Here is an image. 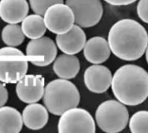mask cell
<instances>
[{"instance_id":"1","label":"cell","mask_w":148,"mask_h":133,"mask_svg":"<svg viewBox=\"0 0 148 133\" xmlns=\"http://www.w3.org/2000/svg\"><path fill=\"white\" fill-rule=\"evenodd\" d=\"M108 42L111 52L116 57L124 61H135L146 52L148 34L137 21L121 19L111 27Z\"/></svg>"},{"instance_id":"2","label":"cell","mask_w":148,"mask_h":133,"mask_svg":"<svg viewBox=\"0 0 148 133\" xmlns=\"http://www.w3.org/2000/svg\"><path fill=\"white\" fill-rule=\"evenodd\" d=\"M111 87L117 100L125 106H139L148 98L147 71L138 65H124L115 71Z\"/></svg>"},{"instance_id":"3","label":"cell","mask_w":148,"mask_h":133,"mask_svg":"<svg viewBox=\"0 0 148 133\" xmlns=\"http://www.w3.org/2000/svg\"><path fill=\"white\" fill-rule=\"evenodd\" d=\"M81 95L75 85L65 79L50 81L44 88L42 100L47 110L56 116H61L69 109L77 107Z\"/></svg>"},{"instance_id":"4","label":"cell","mask_w":148,"mask_h":133,"mask_svg":"<svg viewBox=\"0 0 148 133\" xmlns=\"http://www.w3.org/2000/svg\"><path fill=\"white\" fill-rule=\"evenodd\" d=\"M95 120L99 128L108 133L123 131L129 121V113L124 104L119 100H107L96 109Z\"/></svg>"},{"instance_id":"5","label":"cell","mask_w":148,"mask_h":133,"mask_svg":"<svg viewBox=\"0 0 148 133\" xmlns=\"http://www.w3.org/2000/svg\"><path fill=\"white\" fill-rule=\"evenodd\" d=\"M28 61L23 52L15 47L0 48V81L17 83L27 73Z\"/></svg>"},{"instance_id":"6","label":"cell","mask_w":148,"mask_h":133,"mask_svg":"<svg viewBox=\"0 0 148 133\" xmlns=\"http://www.w3.org/2000/svg\"><path fill=\"white\" fill-rule=\"evenodd\" d=\"M95 122L93 117L82 108L74 107L67 110L61 115L58 122L60 133H95Z\"/></svg>"},{"instance_id":"7","label":"cell","mask_w":148,"mask_h":133,"mask_svg":"<svg viewBox=\"0 0 148 133\" xmlns=\"http://www.w3.org/2000/svg\"><path fill=\"white\" fill-rule=\"evenodd\" d=\"M75 16V23L82 28L95 26L103 15L101 0H66Z\"/></svg>"},{"instance_id":"8","label":"cell","mask_w":148,"mask_h":133,"mask_svg":"<svg viewBox=\"0 0 148 133\" xmlns=\"http://www.w3.org/2000/svg\"><path fill=\"white\" fill-rule=\"evenodd\" d=\"M43 19L47 29L57 35L66 33L75 23V16L72 10L63 3L49 7L44 13Z\"/></svg>"},{"instance_id":"9","label":"cell","mask_w":148,"mask_h":133,"mask_svg":"<svg viewBox=\"0 0 148 133\" xmlns=\"http://www.w3.org/2000/svg\"><path fill=\"white\" fill-rule=\"evenodd\" d=\"M57 55V48L55 42L45 36L31 41L26 46V56L31 63L38 67H45L51 64Z\"/></svg>"},{"instance_id":"10","label":"cell","mask_w":148,"mask_h":133,"mask_svg":"<svg viewBox=\"0 0 148 133\" xmlns=\"http://www.w3.org/2000/svg\"><path fill=\"white\" fill-rule=\"evenodd\" d=\"M44 88V78L42 75L25 74L17 81L16 92L21 101L31 104L42 99Z\"/></svg>"},{"instance_id":"11","label":"cell","mask_w":148,"mask_h":133,"mask_svg":"<svg viewBox=\"0 0 148 133\" xmlns=\"http://www.w3.org/2000/svg\"><path fill=\"white\" fill-rule=\"evenodd\" d=\"M112 73L108 68L100 64L88 67L84 73V83L92 93H103L108 90L112 83Z\"/></svg>"},{"instance_id":"12","label":"cell","mask_w":148,"mask_h":133,"mask_svg":"<svg viewBox=\"0 0 148 133\" xmlns=\"http://www.w3.org/2000/svg\"><path fill=\"white\" fill-rule=\"evenodd\" d=\"M86 42V34L82 27L77 24H74L66 33L57 35L56 38V42L59 49L68 55H75L81 52Z\"/></svg>"},{"instance_id":"13","label":"cell","mask_w":148,"mask_h":133,"mask_svg":"<svg viewBox=\"0 0 148 133\" xmlns=\"http://www.w3.org/2000/svg\"><path fill=\"white\" fill-rule=\"evenodd\" d=\"M83 55L88 61L92 64H101L108 60L111 49L108 42L101 36H94L86 42Z\"/></svg>"},{"instance_id":"14","label":"cell","mask_w":148,"mask_h":133,"mask_svg":"<svg viewBox=\"0 0 148 133\" xmlns=\"http://www.w3.org/2000/svg\"><path fill=\"white\" fill-rule=\"evenodd\" d=\"M27 0H0V17L8 23H21L29 13Z\"/></svg>"},{"instance_id":"15","label":"cell","mask_w":148,"mask_h":133,"mask_svg":"<svg viewBox=\"0 0 148 133\" xmlns=\"http://www.w3.org/2000/svg\"><path fill=\"white\" fill-rule=\"evenodd\" d=\"M23 122L30 130H40L43 128L49 120V111L41 104H29L23 111Z\"/></svg>"},{"instance_id":"16","label":"cell","mask_w":148,"mask_h":133,"mask_svg":"<svg viewBox=\"0 0 148 133\" xmlns=\"http://www.w3.org/2000/svg\"><path fill=\"white\" fill-rule=\"evenodd\" d=\"M81 68L80 61L75 55L63 54L56 57L54 61V73L61 79H74Z\"/></svg>"},{"instance_id":"17","label":"cell","mask_w":148,"mask_h":133,"mask_svg":"<svg viewBox=\"0 0 148 133\" xmlns=\"http://www.w3.org/2000/svg\"><path fill=\"white\" fill-rule=\"evenodd\" d=\"M21 113L10 106L0 107V133H18L23 128Z\"/></svg>"},{"instance_id":"18","label":"cell","mask_w":148,"mask_h":133,"mask_svg":"<svg viewBox=\"0 0 148 133\" xmlns=\"http://www.w3.org/2000/svg\"><path fill=\"white\" fill-rule=\"evenodd\" d=\"M21 28L24 35L29 39H36L43 36L47 29L43 17L38 14L26 16L22 21Z\"/></svg>"},{"instance_id":"19","label":"cell","mask_w":148,"mask_h":133,"mask_svg":"<svg viewBox=\"0 0 148 133\" xmlns=\"http://www.w3.org/2000/svg\"><path fill=\"white\" fill-rule=\"evenodd\" d=\"M2 40L10 47H16L21 45L25 38L21 26L17 23H9L2 30Z\"/></svg>"},{"instance_id":"20","label":"cell","mask_w":148,"mask_h":133,"mask_svg":"<svg viewBox=\"0 0 148 133\" xmlns=\"http://www.w3.org/2000/svg\"><path fill=\"white\" fill-rule=\"evenodd\" d=\"M129 129L134 133H148V111H139L129 119Z\"/></svg>"},{"instance_id":"21","label":"cell","mask_w":148,"mask_h":133,"mask_svg":"<svg viewBox=\"0 0 148 133\" xmlns=\"http://www.w3.org/2000/svg\"><path fill=\"white\" fill-rule=\"evenodd\" d=\"M60 3H63V0H29V4L33 12L41 16L44 15L49 7Z\"/></svg>"},{"instance_id":"22","label":"cell","mask_w":148,"mask_h":133,"mask_svg":"<svg viewBox=\"0 0 148 133\" xmlns=\"http://www.w3.org/2000/svg\"><path fill=\"white\" fill-rule=\"evenodd\" d=\"M139 17L146 23H148V0H140L137 5Z\"/></svg>"},{"instance_id":"23","label":"cell","mask_w":148,"mask_h":133,"mask_svg":"<svg viewBox=\"0 0 148 133\" xmlns=\"http://www.w3.org/2000/svg\"><path fill=\"white\" fill-rule=\"evenodd\" d=\"M8 90L5 87V86L3 84V82L0 81V107L3 106L7 101H8Z\"/></svg>"},{"instance_id":"24","label":"cell","mask_w":148,"mask_h":133,"mask_svg":"<svg viewBox=\"0 0 148 133\" xmlns=\"http://www.w3.org/2000/svg\"><path fill=\"white\" fill-rule=\"evenodd\" d=\"M108 3L114 6H124V5H128L133 3H134L137 0H104Z\"/></svg>"},{"instance_id":"25","label":"cell","mask_w":148,"mask_h":133,"mask_svg":"<svg viewBox=\"0 0 148 133\" xmlns=\"http://www.w3.org/2000/svg\"><path fill=\"white\" fill-rule=\"evenodd\" d=\"M146 59H147V63H148V46H147V49H146Z\"/></svg>"}]
</instances>
